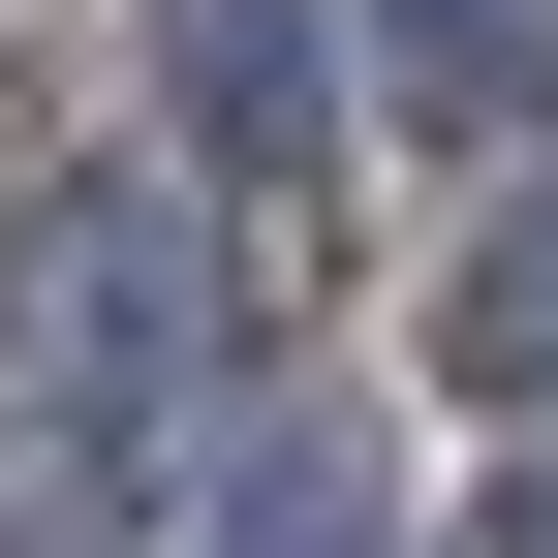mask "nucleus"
<instances>
[{
  "mask_svg": "<svg viewBox=\"0 0 558 558\" xmlns=\"http://www.w3.org/2000/svg\"><path fill=\"white\" fill-rule=\"evenodd\" d=\"M186 311H218V279H186L156 186H62V218L0 248V373H32L62 435H156V403H186Z\"/></svg>",
  "mask_w": 558,
  "mask_h": 558,
  "instance_id": "f257e3e1",
  "label": "nucleus"
},
{
  "mask_svg": "<svg viewBox=\"0 0 558 558\" xmlns=\"http://www.w3.org/2000/svg\"><path fill=\"white\" fill-rule=\"evenodd\" d=\"M156 94H186L218 186H279V218H311L341 124H373V94H341V0H156Z\"/></svg>",
  "mask_w": 558,
  "mask_h": 558,
  "instance_id": "f03ea898",
  "label": "nucleus"
},
{
  "mask_svg": "<svg viewBox=\"0 0 558 558\" xmlns=\"http://www.w3.org/2000/svg\"><path fill=\"white\" fill-rule=\"evenodd\" d=\"M341 62H373L403 124H527V94H558V0H373Z\"/></svg>",
  "mask_w": 558,
  "mask_h": 558,
  "instance_id": "7ed1b4c3",
  "label": "nucleus"
},
{
  "mask_svg": "<svg viewBox=\"0 0 558 558\" xmlns=\"http://www.w3.org/2000/svg\"><path fill=\"white\" fill-rule=\"evenodd\" d=\"M435 341H465V403H558V156L465 218V279H435Z\"/></svg>",
  "mask_w": 558,
  "mask_h": 558,
  "instance_id": "20e7f679",
  "label": "nucleus"
},
{
  "mask_svg": "<svg viewBox=\"0 0 558 558\" xmlns=\"http://www.w3.org/2000/svg\"><path fill=\"white\" fill-rule=\"evenodd\" d=\"M497 558H558V465H497Z\"/></svg>",
  "mask_w": 558,
  "mask_h": 558,
  "instance_id": "39448f33",
  "label": "nucleus"
}]
</instances>
